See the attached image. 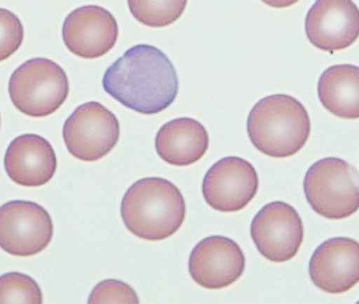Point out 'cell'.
Masks as SVG:
<instances>
[{"mask_svg":"<svg viewBox=\"0 0 359 304\" xmlns=\"http://www.w3.org/2000/svg\"><path fill=\"white\" fill-rule=\"evenodd\" d=\"M103 88L116 102L137 113L157 114L176 100L179 77L164 52L149 44H137L105 71Z\"/></svg>","mask_w":359,"mask_h":304,"instance_id":"1","label":"cell"},{"mask_svg":"<svg viewBox=\"0 0 359 304\" xmlns=\"http://www.w3.org/2000/svg\"><path fill=\"white\" fill-rule=\"evenodd\" d=\"M120 210L129 231L145 241L172 237L187 216V205L179 188L158 177L135 182L124 194Z\"/></svg>","mask_w":359,"mask_h":304,"instance_id":"2","label":"cell"},{"mask_svg":"<svg viewBox=\"0 0 359 304\" xmlns=\"http://www.w3.org/2000/svg\"><path fill=\"white\" fill-rule=\"evenodd\" d=\"M246 127L257 151L274 158H286L305 146L311 124L306 108L297 99L271 95L252 108Z\"/></svg>","mask_w":359,"mask_h":304,"instance_id":"3","label":"cell"},{"mask_svg":"<svg viewBox=\"0 0 359 304\" xmlns=\"http://www.w3.org/2000/svg\"><path fill=\"white\" fill-rule=\"evenodd\" d=\"M304 191L311 209L327 219H344L359 210V173L345 160L329 157L310 166Z\"/></svg>","mask_w":359,"mask_h":304,"instance_id":"4","label":"cell"},{"mask_svg":"<svg viewBox=\"0 0 359 304\" xmlns=\"http://www.w3.org/2000/svg\"><path fill=\"white\" fill-rule=\"evenodd\" d=\"M15 108L29 117H47L65 104L69 83L59 64L44 57L27 60L15 69L8 83Z\"/></svg>","mask_w":359,"mask_h":304,"instance_id":"5","label":"cell"},{"mask_svg":"<svg viewBox=\"0 0 359 304\" xmlns=\"http://www.w3.org/2000/svg\"><path fill=\"white\" fill-rule=\"evenodd\" d=\"M120 139V124L103 104L90 102L77 106L63 127L68 152L86 163L102 160Z\"/></svg>","mask_w":359,"mask_h":304,"instance_id":"6","label":"cell"},{"mask_svg":"<svg viewBox=\"0 0 359 304\" xmlns=\"http://www.w3.org/2000/svg\"><path fill=\"white\" fill-rule=\"evenodd\" d=\"M53 225L48 212L29 201L0 206V249L13 256H34L52 241Z\"/></svg>","mask_w":359,"mask_h":304,"instance_id":"7","label":"cell"},{"mask_svg":"<svg viewBox=\"0 0 359 304\" xmlns=\"http://www.w3.org/2000/svg\"><path fill=\"white\" fill-rule=\"evenodd\" d=\"M250 235L266 259L283 263L293 259L304 242V223L294 207L276 201L265 205L252 221Z\"/></svg>","mask_w":359,"mask_h":304,"instance_id":"8","label":"cell"},{"mask_svg":"<svg viewBox=\"0 0 359 304\" xmlns=\"http://www.w3.org/2000/svg\"><path fill=\"white\" fill-rule=\"evenodd\" d=\"M258 174L255 166L240 157H225L206 172L203 195L206 203L221 213L243 210L256 197Z\"/></svg>","mask_w":359,"mask_h":304,"instance_id":"9","label":"cell"},{"mask_svg":"<svg viewBox=\"0 0 359 304\" xmlns=\"http://www.w3.org/2000/svg\"><path fill=\"white\" fill-rule=\"evenodd\" d=\"M309 41L321 51L346 50L359 38V8L353 0H316L306 15Z\"/></svg>","mask_w":359,"mask_h":304,"instance_id":"10","label":"cell"},{"mask_svg":"<svg viewBox=\"0 0 359 304\" xmlns=\"http://www.w3.org/2000/svg\"><path fill=\"white\" fill-rule=\"evenodd\" d=\"M245 263L244 253L236 242L213 235L194 246L189 256V274L198 286L221 290L243 277Z\"/></svg>","mask_w":359,"mask_h":304,"instance_id":"11","label":"cell"},{"mask_svg":"<svg viewBox=\"0 0 359 304\" xmlns=\"http://www.w3.org/2000/svg\"><path fill=\"white\" fill-rule=\"evenodd\" d=\"M65 47L83 59H97L115 47L118 26L115 16L100 6L74 10L63 23Z\"/></svg>","mask_w":359,"mask_h":304,"instance_id":"12","label":"cell"},{"mask_svg":"<svg viewBox=\"0 0 359 304\" xmlns=\"http://www.w3.org/2000/svg\"><path fill=\"white\" fill-rule=\"evenodd\" d=\"M309 274L322 291H348L359 283L358 242L345 237L323 242L311 255Z\"/></svg>","mask_w":359,"mask_h":304,"instance_id":"13","label":"cell"},{"mask_svg":"<svg viewBox=\"0 0 359 304\" xmlns=\"http://www.w3.org/2000/svg\"><path fill=\"white\" fill-rule=\"evenodd\" d=\"M56 167L57 158L50 141L38 134H22L13 139L4 156L7 176L26 188H38L50 182Z\"/></svg>","mask_w":359,"mask_h":304,"instance_id":"14","label":"cell"},{"mask_svg":"<svg viewBox=\"0 0 359 304\" xmlns=\"http://www.w3.org/2000/svg\"><path fill=\"white\" fill-rule=\"evenodd\" d=\"M154 145L163 161L170 165L189 166L205 156L209 134L197 120L181 117L158 129Z\"/></svg>","mask_w":359,"mask_h":304,"instance_id":"15","label":"cell"},{"mask_svg":"<svg viewBox=\"0 0 359 304\" xmlns=\"http://www.w3.org/2000/svg\"><path fill=\"white\" fill-rule=\"evenodd\" d=\"M318 99L334 116L359 118V67L339 64L329 67L318 80Z\"/></svg>","mask_w":359,"mask_h":304,"instance_id":"16","label":"cell"},{"mask_svg":"<svg viewBox=\"0 0 359 304\" xmlns=\"http://www.w3.org/2000/svg\"><path fill=\"white\" fill-rule=\"evenodd\" d=\"M188 0H128L129 11L144 26L167 27L177 22Z\"/></svg>","mask_w":359,"mask_h":304,"instance_id":"17","label":"cell"},{"mask_svg":"<svg viewBox=\"0 0 359 304\" xmlns=\"http://www.w3.org/2000/svg\"><path fill=\"white\" fill-rule=\"evenodd\" d=\"M41 304L38 283L25 274L8 272L0 277V304Z\"/></svg>","mask_w":359,"mask_h":304,"instance_id":"18","label":"cell"},{"mask_svg":"<svg viewBox=\"0 0 359 304\" xmlns=\"http://www.w3.org/2000/svg\"><path fill=\"white\" fill-rule=\"evenodd\" d=\"M90 304L140 303L137 293L124 282L108 279L100 282L90 292Z\"/></svg>","mask_w":359,"mask_h":304,"instance_id":"19","label":"cell"},{"mask_svg":"<svg viewBox=\"0 0 359 304\" xmlns=\"http://www.w3.org/2000/svg\"><path fill=\"white\" fill-rule=\"evenodd\" d=\"M25 39V28L15 13L0 8V62L18 51Z\"/></svg>","mask_w":359,"mask_h":304,"instance_id":"20","label":"cell"},{"mask_svg":"<svg viewBox=\"0 0 359 304\" xmlns=\"http://www.w3.org/2000/svg\"><path fill=\"white\" fill-rule=\"evenodd\" d=\"M262 1L274 8H286V7L294 6L295 3L299 0H262Z\"/></svg>","mask_w":359,"mask_h":304,"instance_id":"21","label":"cell"}]
</instances>
